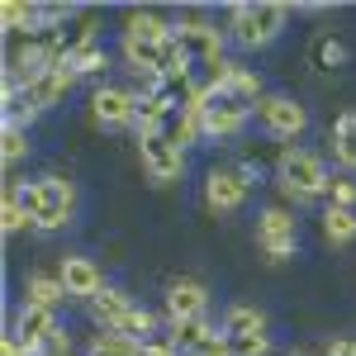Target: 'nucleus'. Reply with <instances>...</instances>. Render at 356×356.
<instances>
[{"instance_id":"f257e3e1","label":"nucleus","mask_w":356,"mask_h":356,"mask_svg":"<svg viewBox=\"0 0 356 356\" xmlns=\"http://www.w3.org/2000/svg\"><path fill=\"white\" fill-rule=\"evenodd\" d=\"M124 62L138 76H171V72L186 67L171 24L162 15H152V10H134L129 15V24H124Z\"/></svg>"},{"instance_id":"f03ea898","label":"nucleus","mask_w":356,"mask_h":356,"mask_svg":"<svg viewBox=\"0 0 356 356\" xmlns=\"http://www.w3.org/2000/svg\"><path fill=\"white\" fill-rule=\"evenodd\" d=\"M15 200L24 204L29 223L43 228V233L72 223V214H76V191H72V181H62V176H43V181L15 186Z\"/></svg>"},{"instance_id":"7ed1b4c3","label":"nucleus","mask_w":356,"mask_h":356,"mask_svg":"<svg viewBox=\"0 0 356 356\" xmlns=\"http://www.w3.org/2000/svg\"><path fill=\"white\" fill-rule=\"evenodd\" d=\"M285 19H290V5H280V0H247V5L228 10V38L238 48H247V53H257V48H266V43H275L285 33Z\"/></svg>"},{"instance_id":"20e7f679","label":"nucleus","mask_w":356,"mask_h":356,"mask_svg":"<svg viewBox=\"0 0 356 356\" xmlns=\"http://www.w3.org/2000/svg\"><path fill=\"white\" fill-rule=\"evenodd\" d=\"M280 186H285L290 200H318V195H328V186H332L328 162H323L318 152L290 147V152L280 157Z\"/></svg>"},{"instance_id":"39448f33","label":"nucleus","mask_w":356,"mask_h":356,"mask_svg":"<svg viewBox=\"0 0 356 356\" xmlns=\"http://www.w3.org/2000/svg\"><path fill=\"white\" fill-rule=\"evenodd\" d=\"M200 119H204V138H238L247 129V119H252V105L219 86L214 95L200 100Z\"/></svg>"},{"instance_id":"423d86ee","label":"nucleus","mask_w":356,"mask_h":356,"mask_svg":"<svg viewBox=\"0 0 356 356\" xmlns=\"http://www.w3.org/2000/svg\"><path fill=\"white\" fill-rule=\"evenodd\" d=\"M171 347L181 356H228V332L214 328L209 318H186V323H171Z\"/></svg>"},{"instance_id":"0eeeda50","label":"nucleus","mask_w":356,"mask_h":356,"mask_svg":"<svg viewBox=\"0 0 356 356\" xmlns=\"http://www.w3.org/2000/svg\"><path fill=\"white\" fill-rule=\"evenodd\" d=\"M295 243H300V228H295V214L271 204L261 219H257V247L271 257V261H290L295 257Z\"/></svg>"},{"instance_id":"6e6552de","label":"nucleus","mask_w":356,"mask_h":356,"mask_svg":"<svg viewBox=\"0 0 356 356\" xmlns=\"http://www.w3.org/2000/svg\"><path fill=\"white\" fill-rule=\"evenodd\" d=\"M252 114H257V124H261L271 138H300L304 129H309V114H304V105H295L290 95H261Z\"/></svg>"},{"instance_id":"1a4fd4ad","label":"nucleus","mask_w":356,"mask_h":356,"mask_svg":"<svg viewBox=\"0 0 356 356\" xmlns=\"http://www.w3.org/2000/svg\"><path fill=\"white\" fill-rule=\"evenodd\" d=\"M138 157H143V171H147L152 181H176V176L186 171V152L171 147L162 134H143L138 138Z\"/></svg>"},{"instance_id":"9d476101","label":"nucleus","mask_w":356,"mask_h":356,"mask_svg":"<svg viewBox=\"0 0 356 356\" xmlns=\"http://www.w3.org/2000/svg\"><path fill=\"white\" fill-rule=\"evenodd\" d=\"M247 200V176L233 166H214L209 176H204V204L214 209V214H233V209H243Z\"/></svg>"},{"instance_id":"9b49d317","label":"nucleus","mask_w":356,"mask_h":356,"mask_svg":"<svg viewBox=\"0 0 356 356\" xmlns=\"http://www.w3.org/2000/svg\"><path fill=\"white\" fill-rule=\"evenodd\" d=\"M90 114H95V124H105V129H124V124L138 119V90L100 86V90L90 95Z\"/></svg>"},{"instance_id":"f8f14e48","label":"nucleus","mask_w":356,"mask_h":356,"mask_svg":"<svg viewBox=\"0 0 356 356\" xmlns=\"http://www.w3.org/2000/svg\"><path fill=\"white\" fill-rule=\"evenodd\" d=\"M204 309H209V290H204V280H171V290H166V318L171 323H186V318H204Z\"/></svg>"},{"instance_id":"ddd939ff","label":"nucleus","mask_w":356,"mask_h":356,"mask_svg":"<svg viewBox=\"0 0 356 356\" xmlns=\"http://www.w3.org/2000/svg\"><path fill=\"white\" fill-rule=\"evenodd\" d=\"M53 332H57V314L53 309H38V304H19V314L10 323V337H19L29 352H38Z\"/></svg>"},{"instance_id":"4468645a","label":"nucleus","mask_w":356,"mask_h":356,"mask_svg":"<svg viewBox=\"0 0 356 356\" xmlns=\"http://www.w3.org/2000/svg\"><path fill=\"white\" fill-rule=\"evenodd\" d=\"M57 280L67 285V295H72V300H95V295L105 290V275H100V266H95L90 257H62Z\"/></svg>"},{"instance_id":"2eb2a0df","label":"nucleus","mask_w":356,"mask_h":356,"mask_svg":"<svg viewBox=\"0 0 356 356\" xmlns=\"http://www.w3.org/2000/svg\"><path fill=\"white\" fill-rule=\"evenodd\" d=\"M134 309H138V304L129 300L124 290H110V285L90 300V314H95V323H100L105 332H119L124 323H129V314H134Z\"/></svg>"},{"instance_id":"dca6fc26","label":"nucleus","mask_w":356,"mask_h":356,"mask_svg":"<svg viewBox=\"0 0 356 356\" xmlns=\"http://www.w3.org/2000/svg\"><path fill=\"white\" fill-rule=\"evenodd\" d=\"M162 138L171 143V147H191L195 138H204V119H200V105H191V110H171L162 124Z\"/></svg>"},{"instance_id":"f3484780","label":"nucleus","mask_w":356,"mask_h":356,"mask_svg":"<svg viewBox=\"0 0 356 356\" xmlns=\"http://www.w3.org/2000/svg\"><path fill=\"white\" fill-rule=\"evenodd\" d=\"M62 300H72V295H67V285H62L57 275H29V285H24V304H38V309H57Z\"/></svg>"},{"instance_id":"a211bd4d","label":"nucleus","mask_w":356,"mask_h":356,"mask_svg":"<svg viewBox=\"0 0 356 356\" xmlns=\"http://www.w3.org/2000/svg\"><path fill=\"white\" fill-rule=\"evenodd\" d=\"M0 24H5V33H24V29H38V24H43V5H29V0H5V10H0Z\"/></svg>"},{"instance_id":"6ab92c4d","label":"nucleus","mask_w":356,"mask_h":356,"mask_svg":"<svg viewBox=\"0 0 356 356\" xmlns=\"http://www.w3.org/2000/svg\"><path fill=\"white\" fill-rule=\"evenodd\" d=\"M62 62H67L76 76H95V72H105V67H110V57H105L100 43H76V48H67Z\"/></svg>"},{"instance_id":"aec40b11","label":"nucleus","mask_w":356,"mask_h":356,"mask_svg":"<svg viewBox=\"0 0 356 356\" xmlns=\"http://www.w3.org/2000/svg\"><path fill=\"white\" fill-rule=\"evenodd\" d=\"M223 90H228V95H238V100H247V105L257 110V100H261V76H257V72H247V67H233V62H228Z\"/></svg>"},{"instance_id":"412c9836","label":"nucleus","mask_w":356,"mask_h":356,"mask_svg":"<svg viewBox=\"0 0 356 356\" xmlns=\"http://www.w3.org/2000/svg\"><path fill=\"white\" fill-rule=\"evenodd\" d=\"M323 238H328L332 247L356 243V209H332L328 204V214H323Z\"/></svg>"},{"instance_id":"4be33fe9","label":"nucleus","mask_w":356,"mask_h":356,"mask_svg":"<svg viewBox=\"0 0 356 356\" xmlns=\"http://www.w3.org/2000/svg\"><path fill=\"white\" fill-rule=\"evenodd\" d=\"M332 157L347 166V171H356V114H342L337 119V129H332Z\"/></svg>"},{"instance_id":"5701e85b","label":"nucleus","mask_w":356,"mask_h":356,"mask_svg":"<svg viewBox=\"0 0 356 356\" xmlns=\"http://www.w3.org/2000/svg\"><path fill=\"white\" fill-rule=\"evenodd\" d=\"M90 356H143V342L134 337H124V332H95V342H90Z\"/></svg>"},{"instance_id":"b1692460","label":"nucleus","mask_w":356,"mask_h":356,"mask_svg":"<svg viewBox=\"0 0 356 356\" xmlns=\"http://www.w3.org/2000/svg\"><path fill=\"white\" fill-rule=\"evenodd\" d=\"M223 332H266V314L252 304H233L223 314Z\"/></svg>"},{"instance_id":"393cba45","label":"nucleus","mask_w":356,"mask_h":356,"mask_svg":"<svg viewBox=\"0 0 356 356\" xmlns=\"http://www.w3.org/2000/svg\"><path fill=\"white\" fill-rule=\"evenodd\" d=\"M271 337L266 332H228V356H266Z\"/></svg>"},{"instance_id":"a878e982","label":"nucleus","mask_w":356,"mask_h":356,"mask_svg":"<svg viewBox=\"0 0 356 356\" xmlns=\"http://www.w3.org/2000/svg\"><path fill=\"white\" fill-rule=\"evenodd\" d=\"M0 152H5V162H10V166L29 152V129L19 124V119H5V143H0Z\"/></svg>"},{"instance_id":"bb28decb","label":"nucleus","mask_w":356,"mask_h":356,"mask_svg":"<svg viewBox=\"0 0 356 356\" xmlns=\"http://www.w3.org/2000/svg\"><path fill=\"white\" fill-rule=\"evenodd\" d=\"M328 200H332V209H356V176H332Z\"/></svg>"},{"instance_id":"cd10ccee","label":"nucleus","mask_w":356,"mask_h":356,"mask_svg":"<svg viewBox=\"0 0 356 356\" xmlns=\"http://www.w3.org/2000/svg\"><path fill=\"white\" fill-rule=\"evenodd\" d=\"M342 57H347V48H342L337 38H318V43H314V62H318V72H328V67H337Z\"/></svg>"},{"instance_id":"c85d7f7f","label":"nucleus","mask_w":356,"mask_h":356,"mask_svg":"<svg viewBox=\"0 0 356 356\" xmlns=\"http://www.w3.org/2000/svg\"><path fill=\"white\" fill-rule=\"evenodd\" d=\"M24 223H29L24 204H19V200H15V191H10V195H5V209H0V228H5V233H19Z\"/></svg>"},{"instance_id":"c756f323","label":"nucleus","mask_w":356,"mask_h":356,"mask_svg":"<svg viewBox=\"0 0 356 356\" xmlns=\"http://www.w3.org/2000/svg\"><path fill=\"white\" fill-rule=\"evenodd\" d=\"M33 356H72V332H67V328H57L53 337H48V342H43V347L33 352Z\"/></svg>"},{"instance_id":"7c9ffc66","label":"nucleus","mask_w":356,"mask_h":356,"mask_svg":"<svg viewBox=\"0 0 356 356\" xmlns=\"http://www.w3.org/2000/svg\"><path fill=\"white\" fill-rule=\"evenodd\" d=\"M323 356H356V337H342V342H332Z\"/></svg>"},{"instance_id":"2f4dec72","label":"nucleus","mask_w":356,"mask_h":356,"mask_svg":"<svg viewBox=\"0 0 356 356\" xmlns=\"http://www.w3.org/2000/svg\"><path fill=\"white\" fill-rule=\"evenodd\" d=\"M5 356H33V352H29L19 337H10V332H5Z\"/></svg>"}]
</instances>
